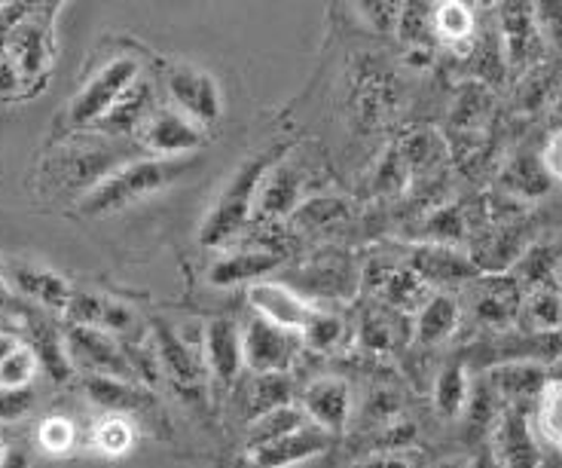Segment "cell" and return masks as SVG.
Wrapping results in <instances>:
<instances>
[{
  "label": "cell",
  "mask_w": 562,
  "mask_h": 468,
  "mask_svg": "<svg viewBox=\"0 0 562 468\" xmlns=\"http://www.w3.org/2000/svg\"><path fill=\"white\" fill-rule=\"evenodd\" d=\"M123 138H113L95 129L53 135L37 166L31 171V193L37 199H77L89 193L101 178L132 156L120 151Z\"/></svg>",
  "instance_id": "obj_1"
},
{
  "label": "cell",
  "mask_w": 562,
  "mask_h": 468,
  "mask_svg": "<svg viewBox=\"0 0 562 468\" xmlns=\"http://www.w3.org/2000/svg\"><path fill=\"white\" fill-rule=\"evenodd\" d=\"M147 68H150V62H147L138 43L111 41L99 46L89 58V65H86L77 92L68 99V108L58 116L56 135L99 126L101 116L111 111L116 99Z\"/></svg>",
  "instance_id": "obj_2"
},
{
  "label": "cell",
  "mask_w": 562,
  "mask_h": 468,
  "mask_svg": "<svg viewBox=\"0 0 562 468\" xmlns=\"http://www.w3.org/2000/svg\"><path fill=\"white\" fill-rule=\"evenodd\" d=\"M294 151V144H269L260 154L248 156L239 169L233 171V178L226 181L221 197L214 199V205L209 214L202 218V227H199V245L211 248V252H226L229 245L251 230L254 214H257V193L260 185L267 178V171L284 159V156Z\"/></svg>",
  "instance_id": "obj_3"
},
{
  "label": "cell",
  "mask_w": 562,
  "mask_h": 468,
  "mask_svg": "<svg viewBox=\"0 0 562 468\" xmlns=\"http://www.w3.org/2000/svg\"><path fill=\"white\" fill-rule=\"evenodd\" d=\"M187 171L183 159H159V156H132L111 169L89 193L74 202V214L83 221H101L116 212H126L138 202L159 197L162 190L178 185Z\"/></svg>",
  "instance_id": "obj_4"
},
{
  "label": "cell",
  "mask_w": 562,
  "mask_h": 468,
  "mask_svg": "<svg viewBox=\"0 0 562 468\" xmlns=\"http://www.w3.org/2000/svg\"><path fill=\"white\" fill-rule=\"evenodd\" d=\"M159 89L166 104L190 116L202 129L214 126L224 116V92L217 77L193 62H162Z\"/></svg>",
  "instance_id": "obj_5"
},
{
  "label": "cell",
  "mask_w": 562,
  "mask_h": 468,
  "mask_svg": "<svg viewBox=\"0 0 562 468\" xmlns=\"http://www.w3.org/2000/svg\"><path fill=\"white\" fill-rule=\"evenodd\" d=\"M132 142L144 156H159V159H183V156L199 154L209 144V129L193 123L190 116L175 111L171 104L159 101L147 120L135 129Z\"/></svg>",
  "instance_id": "obj_6"
},
{
  "label": "cell",
  "mask_w": 562,
  "mask_h": 468,
  "mask_svg": "<svg viewBox=\"0 0 562 468\" xmlns=\"http://www.w3.org/2000/svg\"><path fill=\"white\" fill-rule=\"evenodd\" d=\"M65 346H68L70 365L80 374L92 377H120V380H138L132 368L126 341L113 337L111 331L92 325H65Z\"/></svg>",
  "instance_id": "obj_7"
},
{
  "label": "cell",
  "mask_w": 562,
  "mask_h": 468,
  "mask_svg": "<svg viewBox=\"0 0 562 468\" xmlns=\"http://www.w3.org/2000/svg\"><path fill=\"white\" fill-rule=\"evenodd\" d=\"M498 41L510 71H532L544 53V34L538 25V3L535 0H498Z\"/></svg>",
  "instance_id": "obj_8"
},
{
  "label": "cell",
  "mask_w": 562,
  "mask_h": 468,
  "mask_svg": "<svg viewBox=\"0 0 562 468\" xmlns=\"http://www.w3.org/2000/svg\"><path fill=\"white\" fill-rule=\"evenodd\" d=\"M303 349H306V343H303L300 331H288L260 315H254L251 322L241 327V355H245V368L251 374L291 370L296 355Z\"/></svg>",
  "instance_id": "obj_9"
},
{
  "label": "cell",
  "mask_w": 562,
  "mask_h": 468,
  "mask_svg": "<svg viewBox=\"0 0 562 468\" xmlns=\"http://www.w3.org/2000/svg\"><path fill=\"white\" fill-rule=\"evenodd\" d=\"M86 398L104 413H123L132 416L138 426H159L166 420L159 398L150 392V386L138 380H120V377H83Z\"/></svg>",
  "instance_id": "obj_10"
},
{
  "label": "cell",
  "mask_w": 562,
  "mask_h": 468,
  "mask_svg": "<svg viewBox=\"0 0 562 468\" xmlns=\"http://www.w3.org/2000/svg\"><path fill=\"white\" fill-rule=\"evenodd\" d=\"M490 454L502 468H538L541 466V450L532 428V413L520 404H505L495 416L486 438Z\"/></svg>",
  "instance_id": "obj_11"
},
{
  "label": "cell",
  "mask_w": 562,
  "mask_h": 468,
  "mask_svg": "<svg viewBox=\"0 0 562 468\" xmlns=\"http://www.w3.org/2000/svg\"><path fill=\"white\" fill-rule=\"evenodd\" d=\"M464 285H471V312L480 325L492 331L517 325L526 288L514 272H480L477 279Z\"/></svg>",
  "instance_id": "obj_12"
},
{
  "label": "cell",
  "mask_w": 562,
  "mask_h": 468,
  "mask_svg": "<svg viewBox=\"0 0 562 468\" xmlns=\"http://www.w3.org/2000/svg\"><path fill=\"white\" fill-rule=\"evenodd\" d=\"M154 349L159 358V370L169 377L171 383L199 395L205 386V365H202V343H187L166 322H154Z\"/></svg>",
  "instance_id": "obj_13"
},
{
  "label": "cell",
  "mask_w": 562,
  "mask_h": 468,
  "mask_svg": "<svg viewBox=\"0 0 562 468\" xmlns=\"http://www.w3.org/2000/svg\"><path fill=\"white\" fill-rule=\"evenodd\" d=\"M300 408L306 411L312 426L324 428L327 435L337 438L351 423V386L337 374L315 377L300 392Z\"/></svg>",
  "instance_id": "obj_14"
},
{
  "label": "cell",
  "mask_w": 562,
  "mask_h": 468,
  "mask_svg": "<svg viewBox=\"0 0 562 468\" xmlns=\"http://www.w3.org/2000/svg\"><path fill=\"white\" fill-rule=\"evenodd\" d=\"M248 303L260 319L276 322V325L288 327V331H300V334L318 310L315 300L294 291L288 282H272V279H260V282L248 285Z\"/></svg>",
  "instance_id": "obj_15"
},
{
  "label": "cell",
  "mask_w": 562,
  "mask_h": 468,
  "mask_svg": "<svg viewBox=\"0 0 562 468\" xmlns=\"http://www.w3.org/2000/svg\"><path fill=\"white\" fill-rule=\"evenodd\" d=\"M202 365L211 383L229 389L245 368L241 355V327L229 319H214L202 327Z\"/></svg>",
  "instance_id": "obj_16"
},
{
  "label": "cell",
  "mask_w": 562,
  "mask_h": 468,
  "mask_svg": "<svg viewBox=\"0 0 562 468\" xmlns=\"http://www.w3.org/2000/svg\"><path fill=\"white\" fill-rule=\"evenodd\" d=\"M303 190H306V185H303L300 169H294V166L288 163V156L279 159V163L267 171L263 185H260L254 221H257V224H281V221H291L296 214V209L306 202Z\"/></svg>",
  "instance_id": "obj_17"
},
{
  "label": "cell",
  "mask_w": 562,
  "mask_h": 468,
  "mask_svg": "<svg viewBox=\"0 0 562 468\" xmlns=\"http://www.w3.org/2000/svg\"><path fill=\"white\" fill-rule=\"evenodd\" d=\"M284 252L272 245H239L236 252L226 248L224 255L211 264L209 285L214 288H236V285H254L267 279L269 272L279 270Z\"/></svg>",
  "instance_id": "obj_18"
},
{
  "label": "cell",
  "mask_w": 562,
  "mask_h": 468,
  "mask_svg": "<svg viewBox=\"0 0 562 468\" xmlns=\"http://www.w3.org/2000/svg\"><path fill=\"white\" fill-rule=\"evenodd\" d=\"M65 319L70 325H92L101 327V331H111L113 337H120V341L132 337L135 327H138V315L128 303L99 294V291H74L68 310H65Z\"/></svg>",
  "instance_id": "obj_19"
},
{
  "label": "cell",
  "mask_w": 562,
  "mask_h": 468,
  "mask_svg": "<svg viewBox=\"0 0 562 468\" xmlns=\"http://www.w3.org/2000/svg\"><path fill=\"white\" fill-rule=\"evenodd\" d=\"M159 77H154V71L147 68V71L140 74L135 83L128 86L126 92L116 99L108 114L101 116L95 132H104V135H113V138H132L135 135V129L147 120V114L154 111L156 104H159Z\"/></svg>",
  "instance_id": "obj_20"
},
{
  "label": "cell",
  "mask_w": 562,
  "mask_h": 468,
  "mask_svg": "<svg viewBox=\"0 0 562 468\" xmlns=\"http://www.w3.org/2000/svg\"><path fill=\"white\" fill-rule=\"evenodd\" d=\"M409 267L419 272L428 285H462L477 279L480 267L459 245L419 242L409 255Z\"/></svg>",
  "instance_id": "obj_21"
},
{
  "label": "cell",
  "mask_w": 562,
  "mask_h": 468,
  "mask_svg": "<svg viewBox=\"0 0 562 468\" xmlns=\"http://www.w3.org/2000/svg\"><path fill=\"white\" fill-rule=\"evenodd\" d=\"M330 441H334V435H327L324 428L310 423V426L296 428V432L272 441V444L254 447L248 454H251L254 468H294L300 463H310L315 456H322L324 450H330Z\"/></svg>",
  "instance_id": "obj_22"
},
{
  "label": "cell",
  "mask_w": 562,
  "mask_h": 468,
  "mask_svg": "<svg viewBox=\"0 0 562 468\" xmlns=\"http://www.w3.org/2000/svg\"><path fill=\"white\" fill-rule=\"evenodd\" d=\"M7 276H10L15 291L22 298H29L34 307H41L43 312L65 315L74 288L61 272L49 270V267H37V264H13Z\"/></svg>",
  "instance_id": "obj_23"
},
{
  "label": "cell",
  "mask_w": 562,
  "mask_h": 468,
  "mask_svg": "<svg viewBox=\"0 0 562 468\" xmlns=\"http://www.w3.org/2000/svg\"><path fill=\"white\" fill-rule=\"evenodd\" d=\"M462 325V300L450 291H437L413 315V346L435 349L450 341Z\"/></svg>",
  "instance_id": "obj_24"
},
{
  "label": "cell",
  "mask_w": 562,
  "mask_h": 468,
  "mask_svg": "<svg viewBox=\"0 0 562 468\" xmlns=\"http://www.w3.org/2000/svg\"><path fill=\"white\" fill-rule=\"evenodd\" d=\"M486 383L492 386V392L502 404L532 408L548 383V374L538 361H507V365H495L486 370Z\"/></svg>",
  "instance_id": "obj_25"
},
{
  "label": "cell",
  "mask_w": 562,
  "mask_h": 468,
  "mask_svg": "<svg viewBox=\"0 0 562 468\" xmlns=\"http://www.w3.org/2000/svg\"><path fill=\"white\" fill-rule=\"evenodd\" d=\"M29 322V346L37 353L41 370L49 374L53 383H65L74 377V365H70L68 346H65V327L53 325L46 315H25Z\"/></svg>",
  "instance_id": "obj_26"
},
{
  "label": "cell",
  "mask_w": 562,
  "mask_h": 468,
  "mask_svg": "<svg viewBox=\"0 0 562 468\" xmlns=\"http://www.w3.org/2000/svg\"><path fill=\"white\" fill-rule=\"evenodd\" d=\"M435 37L440 46L474 53L477 43V13L471 0H437Z\"/></svg>",
  "instance_id": "obj_27"
},
{
  "label": "cell",
  "mask_w": 562,
  "mask_h": 468,
  "mask_svg": "<svg viewBox=\"0 0 562 468\" xmlns=\"http://www.w3.org/2000/svg\"><path fill=\"white\" fill-rule=\"evenodd\" d=\"M471 368L456 355L450 365H443L431 386V408L440 420H459L471 401Z\"/></svg>",
  "instance_id": "obj_28"
},
{
  "label": "cell",
  "mask_w": 562,
  "mask_h": 468,
  "mask_svg": "<svg viewBox=\"0 0 562 468\" xmlns=\"http://www.w3.org/2000/svg\"><path fill=\"white\" fill-rule=\"evenodd\" d=\"M517 325L526 331H562V291L560 285L548 282L529 285L522 294L520 319Z\"/></svg>",
  "instance_id": "obj_29"
},
{
  "label": "cell",
  "mask_w": 562,
  "mask_h": 468,
  "mask_svg": "<svg viewBox=\"0 0 562 468\" xmlns=\"http://www.w3.org/2000/svg\"><path fill=\"white\" fill-rule=\"evenodd\" d=\"M376 294L385 300V307L409 315V312H416L425 300L431 298V285L409 267V260H404V264H394L392 272L376 288Z\"/></svg>",
  "instance_id": "obj_30"
},
{
  "label": "cell",
  "mask_w": 562,
  "mask_h": 468,
  "mask_svg": "<svg viewBox=\"0 0 562 468\" xmlns=\"http://www.w3.org/2000/svg\"><path fill=\"white\" fill-rule=\"evenodd\" d=\"M303 343H306V349H312V353H342V349L355 346V325L346 322L339 312L322 310L318 307L310 325L303 327Z\"/></svg>",
  "instance_id": "obj_31"
},
{
  "label": "cell",
  "mask_w": 562,
  "mask_h": 468,
  "mask_svg": "<svg viewBox=\"0 0 562 468\" xmlns=\"http://www.w3.org/2000/svg\"><path fill=\"white\" fill-rule=\"evenodd\" d=\"M138 423L123 413H104L99 423L89 432V444L92 450L108 459H120V456L132 454L135 441H138Z\"/></svg>",
  "instance_id": "obj_32"
},
{
  "label": "cell",
  "mask_w": 562,
  "mask_h": 468,
  "mask_svg": "<svg viewBox=\"0 0 562 468\" xmlns=\"http://www.w3.org/2000/svg\"><path fill=\"white\" fill-rule=\"evenodd\" d=\"M303 426H310V416H306V411L300 404L291 401V404L272 408V411L260 413V416H254L251 423H248V450L272 444V441L284 438V435H291V432Z\"/></svg>",
  "instance_id": "obj_33"
},
{
  "label": "cell",
  "mask_w": 562,
  "mask_h": 468,
  "mask_svg": "<svg viewBox=\"0 0 562 468\" xmlns=\"http://www.w3.org/2000/svg\"><path fill=\"white\" fill-rule=\"evenodd\" d=\"M550 185H553V181H550L541 156H517V159L502 171V187L507 190V197L520 199V202L522 199L541 197Z\"/></svg>",
  "instance_id": "obj_34"
},
{
  "label": "cell",
  "mask_w": 562,
  "mask_h": 468,
  "mask_svg": "<svg viewBox=\"0 0 562 468\" xmlns=\"http://www.w3.org/2000/svg\"><path fill=\"white\" fill-rule=\"evenodd\" d=\"M291 392H294V383H291L288 370H281V374H254L248 395H245L248 423H251L254 416L272 411V408L291 404Z\"/></svg>",
  "instance_id": "obj_35"
},
{
  "label": "cell",
  "mask_w": 562,
  "mask_h": 468,
  "mask_svg": "<svg viewBox=\"0 0 562 468\" xmlns=\"http://www.w3.org/2000/svg\"><path fill=\"white\" fill-rule=\"evenodd\" d=\"M401 315H407V312H397L392 307L389 310H367L361 315V325L355 327V341L370 353H392L397 346V325L394 322Z\"/></svg>",
  "instance_id": "obj_36"
},
{
  "label": "cell",
  "mask_w": 562,
  "mask_h": 468,
  "mask_svg": "<svg viewBox=\"0 0 562 468\" xmlns=\"http://www.w3.org/2000/svg\"><path fill=\"white\" fill-rule=\"evenodd\" d=\"M532 420L538 426V435L553 444L562 454V377L560 380H548L541 395L532 404Z\"/></svg>",
  "instance_id": "obj_37"
},
{
  "label": "cell",
  "mask_w": 562,
  "mask_h": 468,
  "mask_svg": "<svg viewBox=\"0 0 562 468\" xmlns=\"http://www.w3.org/2000/svg\"><path fill=\"white\" fill-rule=\"evenodd\" d=\"M471 233V221L462 205H443L431 212L422 230V242H440V245H462Z\"/></svg>",
  "instance_id": "obj_38"
},
{
  "label": "cell",
  "mask_w": 562,
  "mask_h": 468,
  "mask_svg": "<svg viewBox=\"0 0 562 468\" xmlns=\"http://www.w3.org/2000/svg\"><path fill=\"white\" fill-rule=\"evenodd\" d=\"M34 438H37V447H41L46 456H68L74 454V447L80 444V428H77V423L68 420V416L49 413V416H43L41 420Z\"/></svg>",
  "instance_id": "obj_39"
},
{
  "label": "cell",
  "mask_w": 562,
  "mask_h": 468,
  "mask_svg": "<svg viewBox=\"0 0 562 468\" xmlns=\"http://www.w3.org/2000/svg\"><path fill=\"white\" fill-rule=\"evenodd\" d=\"M407 0H351L355 19L373 34H394Z\"/></svg>",
  "instance_id": "obj_40"
},
{
  "label": "cell",
  "mask_w": 562,
  "mask_h": 468,
  "mask_svg": "<svg viewBox=\"0 0 562 468\" xmlns=\"http://www.w3.org/2000/svg\"><path fill=\"white\" fill-rule=\"evenodd\" d=\"M37 374H41L37 353L29 343H22L10 358L0 361V389H29L37 380Z\"/></svg>",
  "instance_id": "obj_41"
},
{
  "label": "cell",
  "mask_w": 562,
  "mask_h": 468,
  "mask_svg": "<svg viewBox=\"0 0 562 468\" xmlns=\"http://www.w3.org/2000/svg\"><path fill=\"white\" fill-rule=\"evenodd\" d=\"M486 114H490V92H486V86H464L462 96L456 101V108H452V123H456V129L477 132L480 123L486 120Z\"/></svg>",
  "instance_id": "obj_42"
},
{
  "label": "cell",
  "mask_w": 562,
  "mask_h": 468,
  "mask_svg": "<svg viewBox=\"0 0 562 468\" xmlns=\"http://www.w3.org/2000/svg\"><path fill=\"white\" fill-rule=\"evenodd\" d=\"M443 142L431 135V132H416V135H409L404 147H401V154L407 159L409 171H422V169H435L437 159L443 156Z\"/></svg>",
  "instance_id": "obj_43"
},
{
  "label": "cell",
  "mask_w": 562,
  "mask_h": 468,
  "mask_svg": "<svg viewBox=\"0 0 562 468\" xmlns=\"http://www.w3.org/2000/svg\"><path fill=\"white\" fill-rule=\"evenodd\" d=\"M407 159H404V154L394 147V151L385 154V159L380 163V169H376V190H380V193H401V190L407 187Z\"/></svg>",
  "instance_id": "obj_44"
},
{
  "label": "cell",
  "mask_w": 562,
  "mask_h": 468,
  "mask_svg": "<svg viewBox=\"0 0 562 468\" xmlns=\"http://www.w3.org/2000/svg\"><path fill=\"white\" fill-rule=\"evenodd\" d=\"M34 389H0V423H19L34 411Z\"/></svg>",
  "instance_id": "obj_45"
},
{
  "label": "cell",
  "mask_w": 562,
  "mask_h": 468,
  "mask_svg": "<svg viewBox=\"0 0 562 468\" xmlns=\"http://www.w3.org/2000/svg\"><path fill=\"white\" fill-rule=\"evenodd\" d=\"M538 3V25L544 41L562 49V0H535Z\"/></svg>",
  "instance_id": "obj_46"
},
{
  "label": "cell",
  "mask_w": 562,
  "mask_h": 468,
  "mask_svg": "<svg viewBox=\"0 0 562 468\" xmlns=\"http://www.w3.org/2000/svg\"><path fill=\"white\" fill-rule=\"evenodd\" d=\"M351 468H416L407 450H376V454L358 459Z\"/></svg>",
  "instance_id": "obj_47"
},
{
  "label": "cell",
  "mask_w": 562,
  "mask_h": 468,
  "mask_svg": "<svg viewBox=\"0 0 562 468\" xmlns=\"http://www.w3.org/2000/svg\"><path fill=\"white\" fill-rule=\"evenodd\" d=\"M541 163L548 169L550 181L562 187V126L553 129V135H550L544 151H541Z\"/></svg>",
  "instance_id": "obj_48"
},
{
  "label": "cell",
  "mask_w": 562,
  "mask_h": 468,
  "mask_svg": "<svg viewBox=\"0 0 562 468\" xmlns=\"http://www.w3.org/2000/svg\"><path fill=\"white\" fill-rule=\"evenodd\" d=\"M22 337H19V334H13V331H7V327H0V361H3V358H10V355L15 353V349H19V346H22Z\"/></svg>",
  "instance_id": "obj_49"
},
{
  "label": "cell",
  "mask_w": 562,
  "mask_h": 468,
  "mask_svg": "<svg viewBox=\"0 0 562 468\" xmlns=\"http://www.w3.org/2000/svg\"><path fill=\"white\" fill-rule=\"evenodd\" d=\"M0 468H31V459L25 450H15V447H10V454H7V459L0 463Z\"/></svg>",
  "instance_id": "obj_50"
},
{
  "label": "cell",
  "mask_w": 562,
  "mask_h": 468,
  "mask_svg": "<svg viewBox=\"0 0 562 468\" xmlns=\"http://www.w3.org/2000/svg\"><path fill=\"white\" fill-rule=\"evenodd\" d=\"M435 468H474V459H468V456H447Z\"/></svg>",
  "instance_id": "obj_51"
},
{
  "label": "cell",
  "mask_w": 562,
  "mask_h": 468,
  "mask_svg": "<svg viewBox=\"0 0 562 468\" xmlns=\"http://www.w3.org/2000/svg\"><path fill=\"white\" fill-rule=\"evenodd\" d=\"M10 300H13V294H10V282L3 279V272H0V310L3 307H10Z\"/></svg>",
  "instance_id": "obj_52"
},
{
  "label": "cell",
  "mask_w": 562,
  "mask_h": 468,
  "mask_svg": "<svg viewBox=\"0 0 562 468\" xmlns=\"http://www.w3.org/2000/svg\"><path fill=\"white\" fill-rule=\"evenodd\" d=\"M7 454H10V447H7V444H3V438H0V463L7 459Z\"/></svg>",
  "instance_id": "obj_53"
},
{
  "label": "cell",
  "mask_w": 562,
  "mask_h": 468,
  "mask_svg": "<svg viewBox=\"0 0 562 468\" xmlns=\"http://www.w3.org/2000/svg\"><path fill=\"white\" fill-rule=\"evenodd\" d=\"M557 114H560V120H562V96L557 99Z\"/></svg>",
  "instance_id": "obj_54"
},
{
  "label": "cell",
  "mask_w": 562,
  "mask_h": 468,
  "mask_svg": "<svg viewBox=\"0 0 562 468\" xmlns=\"http://www.w3.org/2000/svg\"><path fill=\"white\" fill-rule=\"evenodd\" d=\"M0 10H3V0H0Z\"/></svg>",
  "instance_id": "obj_55"
}]
</instances>
